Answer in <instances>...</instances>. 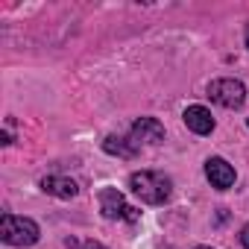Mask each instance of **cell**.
<instances>
[{
	"mask_svg": "<svg viewBox=\"0 0 249 249\" xmlns=\"http://www.w3.org/2000/svg\"><path fill=\"white\" fill-rule=\"evenodd\" d=\"M103 150L108 153V156H117V159H135L138 153H141V144L132 138V135H106L103 138Z\"/></svg>",
	"mask_w": 249,
	"mask_h": 249,
	"instance_id": "obj_8",
	"label": "cell"
},
{
	"mask_svg": "<svg viewBox=\"0 0 249 249\" xmlns=\"http://www.w3.org/2000/svg\"><path fill=\"white\" fill-rule=\"evenodd\" d=\"M129 135H132L141 147H144V144L156 147V144L164 141V126H161V120H156V117H138V120L132 123Z\"/></svg>",
	"mask_w": 249,
	"mask_h": 249,
	"instance_id": "obj_6",
	"label": "cell"
},
{
	"mask_svg": "<svg viewBox=\"0 0 249 249\" xmlns=\"http://www.w3.org/2000/svg\"><path fill=\"white\" fill-rule=\"evenodd\" d=\"M65 243H68L71 249H108V246H103L100 240H82V243H79V240H71V237H68Z\"/></svg>",
	"mask_w": 249,
	"mask_h": 249,
	"instance_id": "obj_10",
	"label": "cell"
},
{
	"mask_svg": "<svg viewBox=\"0 0 249 249\" xmlns=\"http://www.w3.org/2000/svg\"><path fill=\"white\" fill-rule=\"evenodd\" d=\"M132 194L147 205H164L173 196V179L161 170H138L129 176Z\"/></svg>",
	"mask_w": 249,
	"mask_h": 249,
	"instance_id": "obj_1",
	"label": "cell"
},
{
	"mask_svg": "<svg viewBox=\"0 0 249 249\" xmlns=\"http://www.w3.org/2000/svg\"><path fill=\"white\" fill-rule=\"evenodd\" d=\"M237 237H240V246H243V249H249V223L240 229V234H237Z\"/></svg>",
	"mask_w": 249,
	"mask_h": 249,
	"instance_id": "obj_11",
	"label": "cell"
},
{
	"mask_svg": "<svg viewBox=\"0 0 249 249\" xmlns=\"http://www.w3.org/2000/svg\"><path fill=\"white\" fill-rule=\"evenodd\" d=\"M246 126H249V120H246Z\"/></svg>",
	"mask_w": 249,
	"mask_h": 249,
	"instance_id": "obj_14",
	"label": "cell"
},
{
	"mask_svg": "<svg viewBox=\"0 0 249 249\" xmlns=\"http://www.w3.org/2000/svg\"><path fill=\"white\" fill-rule=\"evenodd\" d=\"M243 41H246V50H249V27H246V33H243Z\"/></svg>",
	"mask_w": 249,
	"mask_h": 249,
	"instance_id": "obj_12",
	"label": "cell"
},
{
	"mask_svg": "<svg viewBox=\"0 0 249 249\" xmlns=\"http://www.w3.org/2000/svg\"><path fill=\"white\" fill-rule=\"evenodd\" d=\"M194 249H211V246H194Z\"/></svg>",
	"mask_w": 249,
	"mask_h": 249,
	"instance_id": "obj_13",
	"label": "cell"
},
{
	"mask_svg": "<svg viewBox=\"0 0 249 249\" xmlns=\"http://www.w3.org/2000/svg\"><path fill=\"white\" fill-rule=\"evenodd\" d=\"M100 211L106 220H126V223H138L141 220V211L135 205L126 202L117 188H103L100 191Z\"/></svg>",
	"mask_w": 249,
	"mask_h": 249,
	"instance_id": "obj_3",
	"label": "cell"
},
{
	"mask_svg": "<svg viewBox=\"0 0 249 249\" xmlns=\"http://www.w3.org/2000/svg\"><path fill=\"white\" fill-rule=\"evenodd\" d=\"M208 97L223 106V108H240L246 103V85L240 79H231V76H223V79H214L208 85Z\"/></svg>",
	"mask_w": 249,
	"mask_h": 249,
	"instance_id": "obj_4",
	"label": "cell"
},
{
	"mask_svg": "<svg viewBox=\"0 0 249 249\" xmlns=\"http://www.w3.org/2000/svg\"><path fill=\"white\" fill-rule=\"evenodd\" d=\"M41 191L56 196V199H73L79 194V185L71 176H44L41 179Z\"/></svg>",
	"mask_w": 249,
	"mask_h": 249,
	"instance_id": "obj_9",
	"label": "cell"
},
{
	"mask_svg": "<svg viewBox=\"0 0 249 249\" xmlns=\"http://www.w3.org/2000/svg\"><path fill=\"white\" fill-rule=\"evenodd\" d=\"M41 237V229L36 220L30 217H18V214H3V220H0V240H3L6 246H33L38 243Z\"/></svg>",
	"mask_w": 249,
	"mask_h": 249,
	"instance_id": "obj_2",
	"label": "cell"
},
{
	"mask_svg": "<svg viewBox=\"0 0 249 249\" xmlns=\"http://www.w3.org/2000/svg\"><path fill=\"white\" fill-rule=\"evenodd\" d=\"M182 120L194 135H211L214 132V117H211V111L205 106H188Z\"/></svg>",
	"mask_w": 249,
	"mask_h": 249,
	"instance_id": "obj_7",
	"label": "cell"
},
{
	"mask_svg": "<svg viewBox=\"0 0 249 249\" xmlns=\"http://www.w3.org/2000/svg\"><path fill=\"white\" fill-rule=\"evenodd\" d=\"M205 179L211 182V188H217V191H229V188L234 185L237 173H234V167H231L226 159L211 156V159L205 161Z\"/></svg>",
	"mask_w": 249,
	"mask_h": 249,
	"instance_id": "obj_5",
	"label": "cell"
}]
</instances>
